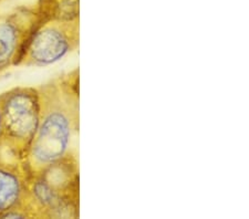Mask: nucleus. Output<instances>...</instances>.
I'll use <instances>...</instances> for the list:
<instances>
[{"instance_id": "1", "label": "nucleus", "mask_w": 249, "mask_h": 219, "mask_svg": "<svg viewBox=\"0 0 249 219\" xmlns=\"http://www.w3.org/2000/svg\"><path fill=\"white\" fill-rule=\"evenodd\" d=\"M39 123L26 161L30 176L71 154H78L79 69L37 86Z\"/></svg>"}, {"instance_id": "2", "label": "nucleus", "mask_w": 249, "mask_h": 219, "mask_svg": "<svg viewBox=\"0 0 249 219\" xmlns=\"http://www.w3.org/2000/svg\"><path fill=\"white\" fill-rule=\"evenodd\" d=\"M78 154H71L30 176L26 205L31 218H78Z\"/></svg>"}, {"instance_id": "3", "label": "nucleus", "mask_w": 249, "mask_h": 219, "mask_svg": "<svg viewBox=\"0 0 249 219\" xmlns=\"http://www.w3.org/2000/svg\"><path fill=\"white\" fill-rule=\"evenodd\" d=\"M39 91L16 86L0 93V127L3 149L11 159L25 162L39 123Z\"/></svg>"}, {"instance_id": "4", "label": "nucleus", "mask_w": 249, "mask_h": 219, "mask_svg": "<svg viewBox=\"0 0 249 219\" xmlns=\"http://www.w3.org/2000/svg\"><path fill=\"white\" fill-rule=\"evenodd\" d=\"M80 19L39 23L28 40L17 67H47L78 50Z\"/></svg>"}, {"instance_id": "5", "label": "nucleus", "mask_w": 249, "mask_h": 219, "mask_svg": "<svg viewBox=\"0 0 249 219\" xmlns=\"http://www.w3.org/2000/svg\"><path fill=\"white\" fill-rule=\"evenodd\" d=\"M37 26L38 14L35 6H21L0 15V73L17 67Z\"/></svg>"}, {"instance_id": "6", "label": "nucleus", "mask_w": 249, "mask_h": 219, "mask_svg": "<svg viewBox=\"0 0 249 219\" xmlns=\"http://www.w3.org/2000/svg\"><path fill=\"white\" fill-rule=\"evenodd\" d=\"M30 174L23 162L0 159V217L25 201Z\"/></svg>"}, {"instance_id": "7", "label": "nucleus", "mask_w": 249, "mask_h": 219, "mask_svg": "<svg viewBox=\"0 0 249 219\" xmlns=\"http://www.w3.org/2000/svg\"><path fill=\"white\" fill-rule=\"evenodd\" d=\"M80 0H39L36 5L39 23L49 20H75L80 17Z\"/></svg>"}, {"instance_id": "8", "label": "nucleus", "mask_w": 249, "mask_h": 219, "mask_svg": "<svg viewBox=\"0 0 249 219\" xmlns=\"http://www.w3.org/2000/svg\"><path fill=\"white\" fill-rule=\"evenodd\" d=\"M3 153H5V149H3L2 135H1V127H0V159L3 158Z\"/></svg>"}, {"instance_id": "9", "label": "nucleus", "mask_w": 249, "mask_h": 219, "mask_svg": "<svg viewBox=\"0 0 249 219\" xmlns=\"http://www.w3.org/2000/svg\"><path fill=\"white\" fill-rule=\"evenodd\" d=\"M2 1V0H0V2H1Z\"/></svg>"}]
</instances>
